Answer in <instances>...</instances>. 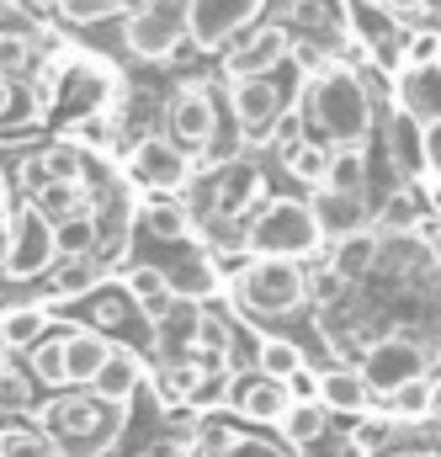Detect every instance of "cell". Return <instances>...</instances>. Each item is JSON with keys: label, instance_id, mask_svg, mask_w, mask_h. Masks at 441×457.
I'll return each instance as SVG.
<instances>
[{"label": "cell", "instance_id": "7402d4cb", "mask_svg": "<svg viewBox=\"0 0 441 457\" xmlns=\"http://www.w3.org/2000/svg\"><path fill=\"white\" fill-rule=\"evenodd\" d=\"M171 277V293L176 298H187V303H203V298H213L219 293V266L208 261V255H197V250H187L181 255V266L176 271H165Z\"/></svg>", "mask_w": 441, "mask_h": 457}, {"label": "cell", "instance_id": "816d5d0a", "mask_svg": "<svg viewBox=\"0 0 441 457\" xmlns=\"http://www.w3.org/2000/svg\"><path fill=\"white\" fill-rule=\"evenodd\" d=\"M5 356H11V345H5V336H0V367H5Z\"/></svg>", "mask_w": 441, "mask_h": 457}, {"label": "cell", "instance_id": "60d3db41", "mask_svg": "<svg viewBox=\"0 0 441 457\" xmlns=\"http://www.w3.org/2000/svg\"><path fill=\"white\" fill-rule=\"evenodd\" d=\"M287 394H293V404H320V372L298 367V372L287 378Z\"/></svg>", "mask_w": 441, "mask_h": 457}, {"label": "cell", "instance_id": "e0dca14e", "mask_svg": "<svg viewBox=\"0 0 441 457\" xmlns=\"http://www.w3.org/2000/svg\"><path fill=\"white\" fill-rule=\"evenodd\" d=\"M320 404H325L330 415H367L372 388L362 383L356 367H330V372H320Z\"/></svg>", "mask_w": 441, "mask_h": 457}, {"label": "cell", "instance_id": "74e56055", "mask_svg": "<svg viewBox=\"0 0 441 457\" xmlns=\"http://www.w3.org/2000/svg\"><path fill=\"white\" fill-rule=\"evenodd\" d=\"M437 59H441V37H431V32H410L404 37V70H426Z\"/></svg>", "mask_w": 441, "mask_h": 457}, {"label": "cell", "instance_id": "f546056e", "mask_svg": "<svg viewBox=\"0 0 441 457\" xmlns=\"http://www.w3.org/2000/svg\"><path fill=\"white\" fill-rule=\"evenodd\" d=\"M102 287V261L96 255H80V261H64L59 277H54V298H86Z\"/></svg>", "mask_w": 441, "mask_h": 457}, {"label": "cell", "instance_id": "681fc988", "mask_svg": "<svg viewBox=\"0 0 441 457\" xmlns=\"http://www.w3.org/2000/svg\"><path fill=\"white\" fill-rule=\"evenodd\" d=\"M0 219H11V208H5V181H0Z\"/></svg>", "mask_w": 441, "mask_h": 457}, {"label": "cell", "instance_id": "ba28073f", "mask_svg": "<svg viewBox=\"0 0 441 457\" xmlns=\"http://www.w3.org/2000/svg\"><path fill=\"white\" fill-rule=\"evenodd\" d=\"M165 138L176 144V149H187V154H197V149H208L213 144V133H219V112H213V96H208V86L203 80H192V86H181L176 96H171V107H165Z\"/></svg>", "mask_w": 441, "mask_h": 457}, {"label": "cell", "instance_id": "ffe728a7", "mask_svg": "<svg viewBox=\"0 0 441 457\" xmlns=\"http://www.w3.org/2000/svg\"><path fill=\"white\" fill-rule=\"evenodd\" d=\"M399 112H410L415 122H441V70H404L399 80Z\"/></svg>", "mask_w": 441, "mask_h": 457}, {"label": "cell", "instance_id": "836d02e7", "mask_svg": "<svg viewBox=\"0 0 441 457\" xmlns=\"http://www.w3.org/2000/svg\"><path fill=\"white\" fill-rule=\"evenodd\" d=\"M144 228H149L154 239H181V234H187V208H181V203H149V208H144Z\"/></svg>", "mask_w": 441, "mask_h": 457}, {"label": "cell", "instance_id": "4dcf8cb0", "mask_svg": "<svg viewBox=\"0 0 441 457\" xmlns=\"http://www.w3.org/2000/svg\"><path fill=\"white\" fill-rule=\"evenodd\" d=\"M330 144H320V138H298L293 149H287V170L298 176V181H309V187H325V170H330Z\"/></svg>", "mask_w": 441, "mask_h": 457}, {"label": "cell", "instance_id": "2e32d148", "mask_svg": "<svg viewBox=\"0 0 441 457\" xmlns=\"http://www.w3.org/2000/svg\"><path fill=\"white\" fill-rule=\"evenodd\" d=\"M378 255H383V239L372 234V228H351V234H340L330 250V271L340 282H362L372 266H378Z\"/></svg>", "mask_w": 441, "mask_h": 457}, {"label": "cell", "instance_id": "e575fe53", "mask_svg": "<svg viewBox=\"0 0 441 457\" xmlns=\"http://www.w3.org/2000/svg\"><path fill=\"white\" fill-rule=\"evenodd\" d=\"M0 410H11V415L32 410V388H27V378L16 367H0Z\"/></svg>", "mask_w": 441, "mask_h": 457}, {"label": "cell", "instance_id": "7dc6e473", "mask_svg": "<svg viewBox=\"0 0 441 457\" xmlns=\"http://www.w3.org/2000/svg\"><path fill=\"white\" fill-rule=\"evenodd\" d=\"M0 59H11V64H16V59H21V43H0Z\"/></svg>", "mask_w": 441, "mask_h": 457}, {"label": "cell", "instance_id": "cb8c5ba5", "mask_svg": "<svg viewBox=\"0 0 441 457\" xmlns=\"http://www.w3.org/2000/svg\"><path fill=\"white\" fill-rule=\"evenodd\" d=\"M48 330H54V325H48V309H43V303H21V309H5V314H0V336H5L11 351H32Z\"/></svg>", "mask_w": 441, "mask_h": 457}, {"label": "cell", "instance_id": "7a4b0ae2", "mask_svg": "<svg viewBox=\"0 0 441 457\" xmlns=\"http://www.w3.org/2000/svg\"><path fill=\"white\" fill-rule=\"evenodd\" d=\"M304 112L330 149H362L372 138V96L356 70H320L314 86H304Z\"/></svg>", "mask_w": 441, "mask_h": 457}, {"label": "cell", "instance_id": "7c38bea8", "mask_svg": "<svg viewBox=\"0 0 441 457\" xmlns=\"http://www.w3.org/2000/svg\"><path fill=\"white\" fill-rule=\"evenodd\" d=\"M133 176H138L144 187H154V192L187 187V176H192V154L176 149L171 138H144V144L133 149Z\"/></svg>", "mask_w": 441, "mask_h": 457}, {"label": "cell", "instance_id": "ee69618b", "mask_svg": "<svg viewBox=\"0 0 441 457\" xmlns=\"http://www.w3.org/2000/svg\"><path fill=\"white\" fill-rule=\"evenodd\" d=\"M11 5H16V11H27V16H48L59 0H11Z\"/></svg>", "mask_w": 441, "mask_h": 457}, {"label": "cell", "instance_id": "c3c4849f", "mask_svg": "<svg viewBox=\"0 0 441 457\" xmlns=\"http://www.w3.org/2000/svg\"><path fill=\"white\" fill-rule=\"evenodd\" d=\"M431 261H437V266H441V224L431 228Z\"/></svg>", "mask_w": 441, "mask_h": 457}, {"label": "cell", "instance_id": "ac0fdd59", "mask_svg": "<svg viewBox=\"0 0 441 457\" xmlns=\"http://www.w3.org/2000/svg\"><path fill=\"white\" fill-rule=\"evenodd\" d=\"M128 298H133V309H138L149 325H160V320L176 309L171 277H165L160 266H133V271H128Z\"/></svg>", "mask_w": 441, "mask_h": 457}, {"label": "cell", "instance_id": "bcb514c9", "mask_svg": "<svg viewBox=\"0 0 441 457\" xmlns=\"http://www.w3.org/2000/svg\"><path fill=\"white\" fill-rule=\"evenodd\" d=\"M11 112V75H5V70H0V117Z\"/></svg>", "mask_w": 441, "mask_h": 457}, {"label": "cell", "instance_id": "f35d334b", "mask_svg": "<svg viewBox=\"0 0 441 457\" xmlns=\"http://www.w3.org/2000/svg\"><path fill=\"white\" fill-rule=\"evenodd\" d=\"M415 213H420V208H415V197H410V192H399V197H388V208H383V224L394 228V234H404V228L415 224Z\"/></svg>", "mask_w": 441, "mask_h": 457}, {"label": "cell", "instance_id": "44dd1931", "mask_svg": "<svg viewBox=\"0 0 441 457\" xmlns=\"http://www.w3.org/2000/svg\"><path fill=\"white\" fill-rule=\"evenodd\" d=\"M383 410H388V420H399V426H420V420L437 410V378H410V383H399L394 394H383Z\"/></svg>", "mask_w": 441, "mask_h": 457}, {"label": "cell", "instance_id": "d4e9b609", "mask_svg": "<svg viewBox=\"0 0 441 457\" xmlns=\"http://www.w3.org/2000/svg\"><path fill=\"white\" fill-rule=\"evenodd\" d=\"M388 154H394V165H399L404 176L426 170V138H420V122L410 112L394 117V128H388Z\"/></svg>", "mask_w": 441, "mask_h": 457}, {"label": "cell", "instance_id": "1f68e13d", "mask_svg": "<svg viewBox=\"0 0 441 457\" xmlns=\"http://www.w3.org/2000/svg\"><path fill=\"white\" fill-rule=\"evenodd\" d=\"M37 213H48L54 224L59 219H75V213H86V192L75 187V181H48L43 192H37V203H32Z\"/></svg>", "mask_w": 441, "mask_h": 457}, {"label": "cell", "instance_id": "4316f807", "mask_svg": "<svg viewBox=\"0 0 441 457\" xmlns=\"http://www.w3.org/2000/svg\"><path fill=\"white\" fill-rule=\"evenodd\" d=\"M27 361H32V378L43 388H70V378H64V325H54L43 341L32 345Z\"/></svg>", "mask_w": 441, "mask_h": 457}, {"label": "cell", "instance_id": "d590c367", "mask_svg": "<svg viewBox=\"0 0 441 457\" xmlns=\"http://www.w3.org/2000/svg\"><path fill=\"white\" fill-rule=\"evenodd\" d=\"M314 213H320V228L351 234V228H356V197H330V192H325V203H320Z\"/></svg>", "mask_w": 441, "mask_h": 457}, {"label": "cell", "instance_id": "9a60e30c", "mask_svg": "<svg viewBox=\"0 0 441 457\" xmlns=\"http://www.w3.org/2000/svg\"><path fill=\"white\" fill-rule=\"evenodd\" d=\"M203 336V309L197 303H187V298H176V309L154 325V345H160V361H181L192 345Z\"/></svg>", "mask_w": 441, "mask_h": 457}, {"label": "cell", "instance_id": "d6a6232c", "mask_svg": "<svg viewBox=\"0 0 441 457\" xmlns=\"http://www.w3.org/2000/svg\"><path fill=\"white\" fill-rule=\"evenodd\" d=\"M0 457H59L37 426H0Z\"/></svg>", "mask_w": 441, "mask_h": 457}, {"label": "cell", "instance_id": "f907efd6", "mask_svg": "<svg viewBox=\"0 0 441 457\" xmlns=\"http://www.w3.org/2000/svg\"><path fill=\"white\" fill-rule=\"evenodd\" d=\"M431 208L441 213V187H431Z\"/></svg>", "mask_w": 441, "mask_h": 457}, {"label": "cell", "instance_id": "83f0119b", "mask_svg": "<svg viewBox=\"0 0 441 457\" xmlns=\"http://www.w3.org/2000/svg\"><path fill=\"white\" fill-rule=\"evenodd\" d=\"M298 367H309V356H304V345L287 341V336H266V341L255 345V372H266V378H293Z\"/></svg>", "mask_w": 441, "mask_h": 457}, {"label": "cell", "instance_id": "6da1fadb", "mask_svg": "<svg viewBox=\"0 0 441 457\" xmlns=\"http://www.w3.org/2000/svg\"><path fill=\"white\" fill-rule=\"evenodd\" d=\"M128 426V404H107L91 388L75 394H54L48 404H37V431L59 447V457H102L117 447Z\"/></svg>", "mask_w": 441, "mask_h": 457}, {"label": "cell", "instance_id": "5b68a950", "mask_svg": "<svg viewBox=\"0 0 441 457\" xmlns=\"http://www.w3.org/2000/svg\"><path fill=\"white\" fill-rule=\"evenodd\" d=\"M181 37H192V0H133L128 48L138 59H165Z\"/></svg>", "mask_w": 441, "mask_h": 457}, {"label": "cell", "instance_id": "484cf974", "mask_svg": "<svg viewBox=\"0 0 441 457\" xmlns=\"http://www.w3.org/2000/svg\"><path fill=\"white\" fill-rule=\"evenodd\" d=\"M96 245H102V228H96L91 213H75V219H59V224H54V250H59V261L96 255Z\"/></svg>", "mask_w": 441, "mask_h": 457}, {"label": "cell", "instance_id": "d6986e66", "mask_svg": "<svg viewBox=\"0 0 441 457\" xmlns=\"http://www.w3.org/2000/svg\"><path fill=\"white\" fill-rule=\"evenodd\" d=\"M138 383H144V367H138V356H133L128 345H112L107 367L96 372L91 394H96V399H107V404H128V399L138 394Z\"/></svg>", "mask_w": 441, "mask_h": 457}, {"label": "cell", "instance_id": "8d00e7d4", "mask_svg": "<svg viewBox=\"0 0 441 457\" xmlns=\"http://www.w3.org/2000/svg\"><path fill=\"white\" fill-rule=\"evenodd\" d=\"M213 457H287V453H277V447L261 442V436H239V431H229L219 447H213Z\"/></svg>", "mask_w": 441, "mask_h": 457}, {"label": "cell", "instance_id": "9c48e42d", "mask_svg": "<svg viewBox=\"0 0 441 457\" xmlns=\"http://www.w3.org/2000/svg\"><path fill=\"white\" fill-rule=\"evenodd\" d=\"M229 107H234L239 128H245L250 138H271V128L282 122L287 96H282V86H277L271 75H245V80L229 86Z\"/></svg>", "mask_w": 441, "mask_h": 457}, {"label": "cell", "instance_id": "8fae6325", "mask_svg": "<svg viewBox=\"0 0 441 457\" xmlns=\"http://www.w3.org/2000/svg\"><path fill=\"white\" fill-rule=\"evenodd\" d=\"M287 54H293V37H287L282 27H255V32H245V37L229 43L223 70H229L234 80H245V75H271Z\"/></svg>", "mask_w": 441, "mask_h": 457}, {"label": "cell", "instance_id": "603a6c76", "mask_svg": "<svg viewBox=\"0 0 441 457\" xmlns=\"http://www.w3.org/2000/svg\"><path fill=\"white\" fill-rule=\"evenodd\" d=\"M282 442L293 447V453H309L314 442H325V431H330V410L325 404H293L287 415H282Z\"/></svg>", "mask_w": 441, "mask_h": 457}, {"label": "cell", "instance_id": "db71d44e", "mask_svg": "<svg viewBox=\"0 0 441 457\" xmlns=\"http://www.w3.org/2000/svg\"><path fill=\"white\" fill-rule=\"evenodd\" d=\"M356 5H388V0H356Z\"/></svg>", "mask_w": 441, "mask_h": 457}, {"label": "cell", "instance_id": "30bf717a", "mask_svg": "<svg viewBox=\"0 0 441 457\" xmlns=\"http://www.w3.org/2000/svg\"><path fill=\"white\" fill-rule=\"evenodd\" d=\"M261 5L266 0H192V43H203V48L234 43L261 16Z\"/></svg>", "mask_w": 441, "mask_h": 457}, {"label": "cell", "instance_id": "8992f818", "mask_svg": "<svg viewBox=\"0 0 441 457\" xmlns=\"http://www.w3.org/2000/svg\"><path fill=\"white\" fill-rule=\"evenodd\" d=\"M426 367H431V351L410 336H378L372 345H362V361H356V372L372 394H394L399 383L426 378Z\"/></svg>", "mask_w": 441, "mask_h": 457}, {"label": "cell", "instance_id": "f5cc1de1", "mask_svg": "<svg viewBox=\"0 0 441 457\" xmlns=\"http://www.w3.org/2000/svg\"><path fill=\"white\" fill-rule=\"evenodd\" d=\"M388 5H426V0H388Z\"/></svg>", "mask_w": 441, "mask_h": 457}, {"label": "cell", "instance_id": "52a82bcc", "mask_svg": "<svg viewBox=\"0 0 441 457\" xmlns=\"http://www.w3.org/2000/svg\"><path fill=\"white\" fill-rule=\"evenodd\" d=\"M54 261H59V250H54V219L37 213L32 203L16 208V213H11V266H5V271H11L16 282H32V277H43Z\"/></svg>", "mask_w": 441, "mask_h": 457}, {"label": "cell", "instance_id": "5bb4252c", "mask_svg": "<svg viewBox=\"0 0 441 457\" xmlns=\"http://www.w3.org/2000/svg\"><path fill=\"white\" fill-rule=\"evenodd\" d=\"M234 410H239V420H250V426H282V415L293 410V394H287V383H282V378L255 372V378H245V383H239Z\"/></svg>", "mask_w": 441, "mask_h": 457}, {"label": "cell", "instance_id": "277c9868", "mask_svg": "<svg viewBox=\"0 0 441 457\" xmlns=\"http://www.w3.org/2000/svg\"><path fill=\"white\" fill-rule=\"evenodd\" d=\"M234 298L255 320H282V314L304 309L309 271L298 261H245V271H234Z\"/></svg>", "mask_w": 441, "mask_h": 457}, {"label": "cell", "instance_id": "b9f144b4", "mask_svg": "<svg viewBox=\"0 0 441 457\" xmlns=\"http://www.w3.org/2000/svg\"><path fill=\"white\" fill-rule=\"evenodd\" d=\"M420 138H426V170L441 187V122H420Z\"/></svg>", "mask_w": 441, "mask_h": 457}, {"label": "cell", "instance_id": "3957f363", "mask_svg": "<svg viewBox=\"0 0 441 457\" xmlns=\"http://www.w3.org/2000/svg\"><path fill=\"white\" fill-rule=\"evenodd\" d=\"M320 245H325L320 213L298 197H271L245 224V255L250 261H298L304 266Z\"/></svg>", "mask_w": 441, "mask_h": 457}, {"label": "cell", "instance_id": "7bdbcfd3", "mask_svg": "<svg viewBox=\"0 0 441 457\" xmlns=\"http://www.w3.org/2000/svg\"><path fill=\"white\" fill-rule=\"evenodd\" d=\"M309 298H314L320 309H325V303H335V298H340V277H335V271H320V277H309Z\"/></svg>", "mask_w": 441, "mask_h": 457}, {"label": "cell", "instance_id": "f1b7e54d", "mask_svg": "<svg viewBox=\"0 0 441 457\" xmlns=\"http://www.w3.org/2000/svg\"><path fill=\"white\" fill-rule=\"evenodd\" d=\"M362 181H367V165H362V149H335L330 170H325V187L330 197H362Z\"/></svg>", "mask_w": 441, "mask_h": 457}, {"label": "cell", "instance_id": "11a10c76", "mask_svg": "<svg viewBox=\"0 0 441 457\" xmlns=\"http://www.w3.org/2000/svg\"><path fill=\"white\" fill-rule=\"evenodd\" d=\"M437 70H441V59H437Z\"/></svg>", "mask_w": 441, "mask_h": 457}, {"label": "cell", "instance_id": "4fadbf2b", "mask_svg": "<svg viewBox=\"0 0 441 457\" xmlns=\"http://www.w3.org/2000/svg\"><path fill=\"white\" fill-rule=\"evenodd\" d=\"M112 356V336L91 330V325H64V378L70 388H91L96 372L107 367Z\"/></svg>", "mask_w": 441, "mask_h": 457}, {"label": "cell", "instance_id": "f6af8a7d", "mask_svg": "<svg viewBox=\"0 0 441 457\" xmlns=\"http://www.w3.org/2000/svg\"><path fill=\"white\" fill-rule=\"evenodd\" d=\"M11 266V219H0V271Z\"/></svg>", "mask_w": 441, "mask_h": 457}, {"label": "cell", "instance_id": "ab89813d", "mask_svg": "<svg viewBox=\"0 0 441 457\" xmlns=\"http://www.w3.org/2000/svg\"><path fill=\"white\" fill-rule=\"evenodd\" d=\"M192 453H197L192 436H154V442L138 447V457H192Z\"/></svg>", "mask_w": 441, "mask_h": 457}]
</instances>
